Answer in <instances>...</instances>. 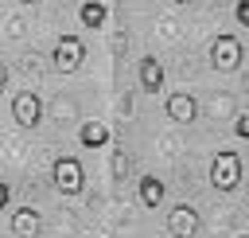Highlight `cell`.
Instances as JSON below:
<instances>
[{
	"label": "cell",
	"mask_w": 249,
	"mask_h": 238,
	"mask_svg": "<svg viewBox=\"0 0 249 238\" xmlns=\"http://www.w3.org/2000/svg\"><path fill=\"white\" fill-rule=\"evenodd\" d=\"M241 59H245V43H241L233 31H222V35L210 43V66H214L218 74H233V70L241 66Z\"/></svg>",
	"instance_id": "3"
},
{
	"label": "cell",
	"mask_w": 249,
	"mask_h": 238,
	"mask_svg": "<svg viewBox=\"0 0 249 238\" xmlns=\"http://www.w3.org/2000/svg\"><path fill=\"white\" fill-rule=\"evenodd\" d=\"M8 230H12V238H39L43 234V215L35 207H16L12 218H8Z\"/></svg>",
	"instance_id": "8"
},
{
	"label": "cell",
	"mask_w": 249,
	"mask_h": 238,
	"mask_svg": "<svg viewBox=\"0 0 249 238\" xmlns=\"http://www.w3.org/2000/svg\"><path fill=\"white\" fill-rule=\"evenodd\" d=\"M113 172H117V176H124V172H128V156H124V152H117V156H113Z\"/></svg>",
	"instance_id": "18"
},
{
	"label": "cell",
	"mask_w": 249,
	"mask_h": 238,
	"mask_svg": "<svg viewBox=\"0 0 249 238\" xmlns=\"http://www.w3.org/2000/svg\"><path fill=\"white\" fill-rule=\"evenodd\" d=\"M4 207H12V187H8V179H0V211Z\"/></svg>",
	"instance_id": "19"
},
{
	"label": "cell",
	"mask_w": 249,
	"mask_h": 238,
	"mask_svg": "<svg viewBox=\"0 0 249 238\" xmlns=\"http://www.w3.org/2000/svg\"><path fill=\"white\" fill-rule=\"evenodd\" d=\"M105 144H109V125H105V121H82V125H78V148L97 152V148H105Z\"/></svg>",
	"instance_id": "11"
},
{
	"label": "cell",
	"mask_w": 249,
	"mask_h": 238,
	"mask_svg": "<svg viewBox=\"0 0 249 238\" xmlns=\"http://www.w3.org/2000/svg\"><path fill=\"white\" fill-rule=\"evenodd\" d=\"M210 109H214V117H218V121H222V117H233V113H237V105H233V98H230V94H218Z\"/></svg>",
	"instance_id": "13"
},
{
	"label": "cell",
	"mask_w": 249,
	"mask_h": 238,
	"mask_svg": "<svg viewBox=\"0 0 249 238\" xmlns=\"http://www.w3.org/2000/svg\"><path fill=\"white\" fill-rule=\"evenodd\" d=\"M16 4H31V8H35V4H43V0H16Z\"/></svg>",
	"instance_id": "22"
},
{
	"label": "cell",
	"mask_w": 249,
	"mask_h": 238,
	"mask_svg": "<svg viewBox=\"0 0 249 238\" xmlns=\"http://www.w3.org/2000/svg\"><path fill=\"white\" fill-rule=\"evenodd\" d=\"M89 238H93V234H89Z\"/></svg>",
	"instance_id": "24"
},
{
	"label": "cell",
	"mask_w": 249,
	"mask_h": 238,
	"mask_svg": "<svg viewBox=\"0 0 249 238\" xmlns=\"http://www.w3.org/2000/svg\"><path fill=\"white\" fill-rule=\"evenodd\" d=\"M109 23V4L105 0H82L78 4V27L82 31H101Z\"/></svg>",
	"instance_id": "10"
},
{
	"label": "cell",
	"mask_w": 249,
	"mask_h": 238,
	"mask_svg": "<svg viewBox=\"0 0 249 238\" xmlns=\"http://www.w3.org/2000/svg\"><path fill=\"white\" fill-rule=\"evenodd\" d=\"M171 4H175V8H187V4H195V0H171Z\"/></svg>",
	"instance_id": "21"
},
{
	"label": "cell",
	"mask_w": 249,
	"mask_h": 238,
	"mask_svg": "<svg viewBox=\"0 0 249 238\" xmlns=\"http://www.w3.org/2000/svg\"><path fill=\"white\" fill-rule=\"evenodd\" d=\"M136 82H140V94H148V98H156L163 90V66L156 62V55H144L136 62Z\"/></svg>",
	"instance_id": "9"
},
{
	"label": "cell",
	"mask_w": 249,
	"mask_h": 238,
	"mask_svg": "<svg viewBox=\"0 0 249 238\" xmlns=\"http://www.w3.org/2000/svg\"><path fill=\"white\" fill-rule=\"evenodd\" d=\"M54 121H58V125L74 121V101H62V98H58V101H54Z\"/></svg>",
	"instance_id": "16"
},
{
	"label": "cell",
	"mask_w": 249,
	"mask_h": 238,
	"mask_svg": "<svg viewBox=\"0 0 249 238\" xmlns=\"http://www.w3.org/2000/svg\"><path fill=\"white\" fill-rule=\"evenodd\" d=\"M51 183H54V191L62 199H78L86 191V168H82V160L78 156H58L54 168H51Z\"/></svg>",
	"instance_id": "1"
},
{
	"label": "cell",
	"mask_w": 249,
	"mask_h": 238,
	"mask_svg": "<svg viewBox=\"0 0 249 238\" xmlns=\"http://www.w3.org/2000/svg\"><path fill=\"white\" fill-rule=\"evenodd\" d=\"M233 23L249 27V0H233Z\"/></svg>",
	"instance_id": "17"
},
{
	"label": "cell",
	"mask_w": 249,
	"mask_h": 238,
	"mask_svg": "<svg viewBox=\"0 0 249 238\" xmlns=\"http://www.w3.org/2000/svg\"><path fill=\"white\" fill-rule=\"evenodd\" d=\"M23 35H27V20L19 12H12L8 16V39H23Z\"/></svg>",
	"instance_id": "14"
},
{
	"label": "cell",
	"mask_w": 249,
	"mask_h": 238,
	"mask_svg": "<svg viewBox=\"0 0 249 238\" xmlns=\"http://www.w3.org/2000/svg\"><path fill=\"white\" fill-rule=\"evenodd\" d=\"M233 137H237V140H249V113H245V109L233 113Z\"/></svg>",
	"instance_id": "15"
},
{
	"label": "cell",
	"mask_w": 249,
	"mask_h": 238,
	"mask_svg": "<svg viewBox=\"0 0 249 238\" xmlns=\"http://www.w3.org/2000/svg\"><path fill=\"white\" fill-rule=\"evenodd\" d=\"M245 168H241V156L233 148H222L214 160H210V187L214 191H237Z\"/></svg>",
	"instance_id": "2"
},
{
	"label": "cell",
	"mask_w": 249,
	"mask_h": 238,
	"mask_svg": "<svg viewBox=\"0 0 249 238\" xmlns=\"http://www.w3.org/2000/svg\"><path fill=\"white\" fill-rule=\"evenodd\" d=\"M43 117H47V105H43V98L35 90H16L12 94V121L19 129H39Z\"/></svg>",
	"instance_id": "4"
},
{
	"label": "cell",
	"mask_w": 249,
	"mask_h": 238,
	"mask_svg": "<svg viewBox=\"0 0 249 238\" xmlns=\"http://www.w3.org/2000/svg\"><path fill=\"white\" fill-rule=\"evenodd\" d=\"M82 62H86V39L82 35H62L54 43V51H51V66L58 74H74Z\"/></svg>",
	"instance_id": "5"
},
{
	"label": "cell",
	"mask_w": 249,
	"mask_h": 238,
	"mask_svg": "<svg viewBox=\"0 0 249 238\" xmlns=\"http://www.w3.org/2000/svg\"><path fill=\"white\" fill-rule=\"evenodd\" d=\"M163 179L160 176H140V183H136V199H140V207H148V211H156L160 203H163Z\"/></svg>",
	"instance_id": "12"
},
{
	"label": "cell",
	"mask_w": 249,
	"mask_h": 238,
	"mask_svg": "<svg viewBox=\"0 0 249 238\" xmlns=\"http://www.w3.org/2000/svg\"><path fill=\"white\" fill-rule=\"evenodd\" d=\"M237 238H249V234H237Z\"/></svg>",
	"instance_id": "23"
},
{
	"label": "cell",
	"mask_w": 249,
	"mask_h": 238,
	"mask_svg": "<svg viewBox=\"0 0 249 238\" xmlns=\"http://www.w3.org/2000/svg\"><path fill=\"white\" fill-rule=\"evenodd\" d=\"M198 230H202V218L191 203H175L167 211V234L171 238H198Z\"/></svg>",
	"instance_id": "6"
},
{
	"label": "cell",
	"mask_w": 249,
	"mask_h": 238,
	"mask_svg": "<svg viewBox=\"0 0 249 238\" xmlns=\"http://www.w3.org/2000/svg\"><path fill=\"white\" fill-rule=\"evenodd\" d=\"M163 113L175 125H191V121H198V98L187 94V90H175V94L163 98Z\"/></svg>",
	"instance_id": "7"
},
{
	"label": "cell",
	"mask_w": 249,
	"mask_h": 238,
	"mask_svg": "<svg viewBox=\"0 0 249 238\" xmlns=\"http://www.w3.org/2000/svg\"><path fill=\"white\" fill-rule=\"evenodd\" d=\"M4 90H8V66L0 62V94H4Z\"/></svg>",
	"instance_id": "20"
}]
</instances>
